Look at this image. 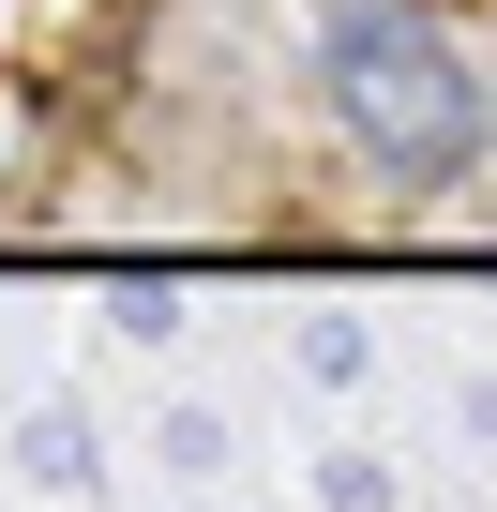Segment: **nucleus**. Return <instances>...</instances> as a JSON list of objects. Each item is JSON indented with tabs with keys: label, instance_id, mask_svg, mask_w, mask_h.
<instances>
[{
	"label": "nucleus",
	"instance_id": "nucleus-1",
	"mask_svg": "<svg viewBox=\"0 0 497 512\" xmlns=\"http://www.w3.org/2000/svg\"><path fill=\"white\" fill-rule=\"evenodd\" d=\"M317 91L347 121V151L407 196H452L497 136V91L467 76V46L422 16V0H332L317 16Z\"/></svg>",
	"mask_w": 497,
	"mask_h": 512
}]
</instances>
